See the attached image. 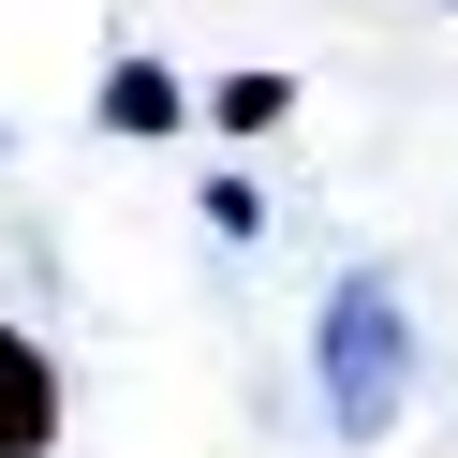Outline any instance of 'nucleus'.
I'll return each instance as SVG.
<instances>
[{
    "mask_svg": "<svg viewBox=\"0 0 458 458\" xmlns=\"http://www.w3.org/2000/svg\"><path fill=\"white\" fill-rule=\"evenodd\" d=\"M399 399H414V326H399V296L355 267L326 296V428H340V444H385Z\"/></svg>",
    "mask_w": 458,
    "mask_h": 458,
    "instance_id": "nucleus-1",
    "label": "nucleus"
},
{
    "mask_svg": "<svg viewBox=\"0 0 458 458\" xmlns=\"http://www.w3.org/2000/svg\"><path fill=\"white\" fill-rule=\"evenodd\" d=\"M104 119H119V133H163V119H178V74H163V60H119V74H104Z\"/></svg>",
    "mask_w": 458,
    "mask_h": 458,
    "instance_id": "nucleus-3",
    "label": "nucleus"
},
{
    "mask_svg": "<svg viewBox=\"0 0 458 458\" xmlns=\"http://www.w3.org/2000/svg\"><path fill=\"white\" fill-rule=\"evenodd\" d=\"M45 444H60V369L30 326H0V458H45Z\"/></svg>",
    "mask_w": 458,
    "mask_h": 458,
    "instance_id": "nucleus-2",
    "label": "nucleus"
},
{
    "mask_svg": "<svg viewBox=\"0 0 458 458\" xmlns=\"http://www.w3.org/2000/svg\"><path fill=\"white\" fill-rule=\"evenodd\" d=\"M281 104H296V89H281V74H222V133H267Z\"/></svg>",
    "mask_w": 458,
    "mask_h": 458,
    "instance_id": "nucleus-4",
    "label": "nucleus"
}]
</instances>
